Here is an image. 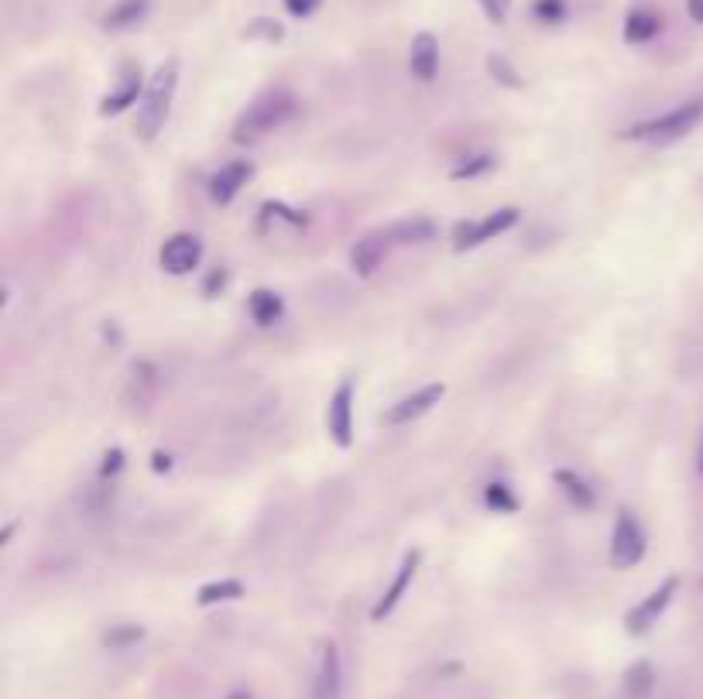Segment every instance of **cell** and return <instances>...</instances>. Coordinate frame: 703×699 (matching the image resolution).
<instances>
[{
  "mask_svg": "<svg viewBox=\"0 0 703 699\" xmlns=\"http://www.w3.org/2000/svg\"><path fill=\"white\" fill-rule=\"evenodd\" d=\"M295 110H299V100H295V93H289V90H268V93H261L258 100H254L251 107H247L244 114L237 117L234 141L237 144H254V141H261V138H268L271 131H282V127L295 117Z\"/></svg>",
  "mask_w": 703,
  "mask_h": 699,
  "instance_id": "1",
  "label": "cell"
},
{
  "mask_svg": "<svg viewBox=\"0 0 703 699\" xmlns=\"http://www.w3.org/2000/svg\"><path fill=\"white\" fill-rule=\"evenodd\" d=\"M175 86H179V62L169 59L155 76H151L148 90H145V96H141V107H138V138L141 141H155V134L165 127L169 110H172Z\"/></svg>",
  "mask_w": 703,
  "mask_h": 699,
  "instance_id": "2",
  "label": "cell"
},
{
  "mask_svg": "<svg viewBox=\"0 0 703 699\" xmlns=\"http://www.w3.org/2000/svg\"><path fill=\"white\" fill-rule=\"evenodd\" d=\"M703 120V100H690V103H679L669 114L662 117H652L645 124H635L625 138H635V141H652V144H669V141H679L693 131Z\"/></svg>",
  "mask_w": 703,
  "mask_h": 699,
  "instance_id": "3",
  "label": "cell"
},
{
  "mask_svg": "<svg viewBox=\"0 0 703 699\" xmlns=\"http://www.w3.org/2000/svg\"><path fill=\"white\" fill-rule=\"evenodd\" d=\"M645 556V532L638 525V518L628 508L618 511V521H614V535H611V566L614 569H631L638 566Z\"/></svg>",
  "mask_w": 703,
  "mask_h": 699,
  "instance_id": "4",
  "label": "cell"
},
{
  "mask_svg": "<svg viewBox=\"0 0 703 699\" xmlns=\"http://www.w3.org/2000/svg\"><path fill=\"white\" fill-rule=\"evenodd\" d=\"M518 223V210H505L498 213H487L484 220H467V223H457V230H453V247L457 251H470V247H481L487 240L501 237L505 230H511Z\"/></svg>",
  "mask_w": 703,
  "mask_h": 699,
  "instance_id": "5",
  "label": "cell"
},
{
  "mask_svg": "<svg viewBox=\"0 0 703 699\" xmlns=\"http://www.w3.org/2000/svg\"><path fill=\"white\" fill-rule=\"evenodd\" d=\"M326 429H330V439L340 449H347L354 443V384L343 381L330 398V412H326Z\"/></svg>",
  "mask_w": 703,
  "mask_h": 699,
  "instance_id": "6",
  "label": "cell"
},
{
  "mask_svg": "<svg viewBox=\"0 0 703 699\" xmlns=\"http://www.w3.org/2000/svg\"><path fill=\"white\" fill-rule=\"evenodd\" d=\"M676 586H679V580H676V576H669V580H662L659 590H652L649 597H645L635 610H628V617H625L628 634H645V631H649L652 624L662 617V610L669 607V600H673Z\"/></svg>",
  "mask_w": 703,
  "mask_h": 699,
  "instance_id": "7",
  "label": "cell"
},
{
  "mask_svg": "<svg viewBox=\"0 0 703 699\" xmlns=\"http://www.w3.org/2000/svg\"><path fill=\"white\" fill-rule=\"evenodd\" d=\"M158 261H162V268L169 275H189L203 261V244H199V237H193V233H175L172 240H165Z\"/></svg>",
  "mask_w": 703,
  "mask_h": 699,
  "instance_id": "8",
  "label": "cell"
},
{
  "mask_svg": "<svg viewBox=\"0 0 703 699\" xmlns=\"http://www.w3.org/2000/svg\"><path fill=\"white\" fill-rule=\"evenodd\" d=\"M446 395L443 384H426V388H419L415 395H405L402 401H395V405L388 408L385 422L388 425H409L415 419H422L426 412H433V405H439V398Z\"/></svg>",
  "mask_w": 703,
  "mask_h": 699,
  "instance_id": "9",
  "label": "cell"
},
{
  "mask_svg": "<svg viewBox=\"0 0 703 699\" xmlns=\"http://www.w3.org/2000/svg\"><path fill=\"white\" fill-rule=\"evenodd\" d=\"M388 247H391V237H385V233H367V237H361L354 244V251H350V268L361 278H371L374 271L385 264Z\"/></svg>",
  "mask_w": 703,
  "mask_h": 699,
  "instance_id": "10",
  "label": "cell"
},
{
  "mask_svg": "<svg viewBox=\"0 0 703 699\" xmlns=\"http://www.w3.org/2000/svg\"><path fill=\"white\" fill-rule=\"evenodd\" d=\"M419 552H409V556L402 559V566H398V576L395 580H391V586L385 590V597L378 600V604H374V610H371V617L374 621H385V617L391 614V610H395L398 604H402V597H405V590H409V583L415 580V569H419Z\"/></svg>",
  "mask_w": 703,
  "mask_h": 699,
  "instance_id": "11",
  "label": "cell"
},
{
  "mask_svg": "<svg viewBox=\"0 0 703 699\" xmlns=\"http://www.w3.org/2000/svg\"><path fill=\"white\" fill-rule=\"evenodd\" d=\"M409 69H412L415 79H422V83H433L436 72H439V42H436V35H429V31H419V35L412 38Z\"/></svg>",
  "mask_w": 703,
  "mask_h": 699,
  "instance_id": "12",
  "label": "cell"
},
{
  "mask_svg": "<svg viewBox=\"0 0 703 699\" xmlns=\"http://www.w3.org/2000/svg\"><path fill=\"white\" fill-rule=\"evenodd\" d=\"M247 179H251V165H247V162H230V165H223L220 172L210 179V196H213V203H220V206L234 203L237 192L247 186Z\"/></svg>",
  "mask_w": 703,
  "mask_h": 699,
  "instance_id": "13",
  "label": "cell"
},
{
  "mask_svg": "<svg viewBox=\"0 0 703 699\" xmlns=\"http://www.w3.org/2000/svg\"><path fill=\"white\" fill-rule=\"evenodd\" d=\"M313 699H340V652H337L333 641H326L323 655H319Z\"/></svg>",
  "mask_w": 703,
  "mask_h": 699,
  "instance_id": "14",
  "label": "cell"
},
{
  "mask_svg": "<svg viewBox=\"0 0 703 699\" xmlns=\"http://www.w3.org/2000/svg\"><path fill=\"white\" fill-rule=\"evenodd\" d=\"M141 96V69H124V76H121V86H117L114 93H107L103 96V103H100V114L103 117H114V114H124L131 103H141L138 100Z\"/></svg>",
  "mask_w": 703,
  "mask_h": 699,
  "instance_id": "15",
  "label": "cell"
},
{
  "mask_svg": "<svg viewBox=\"0 0 703 699\" xmlns=\"http://www.w3.org/2000/svg\"><path fill=\"white\" fill-rule=\"evenodd\" d=\"M659 31H662V18L655 11H649V7H635V11L625 18V42L628 45L652 42Z\"/></svg>",
  "mask_w": 703,
  "mask_h": 699,
  "instance_id": "16",
  "label": "cell"
},
{
  "mask_svg": "<svg viewBox=\"0 0 703 699\" xmlns=\"http://www.w3.org/2000/svg\"><path fill=\"white\" fill-rule=\"evenodd\" d=\"M158 395V371L151 364H134L131 384H127V401L134 408H148Z\"/></svg>",
  "mask_w": 703,
  "mask_h": 699,
  "instance_id": "17",
  "label": "cell"
},
{
  "mask_svg": "<svg viewBox=\"0 0 703 699\" xmlns=\"http://www.w3.org/2000/svg\"><path fill=\"white\" fill-rule=\"evenodd\" d=\"M151 0H117L114 7H110L107 14H103V28L107 31H127L134 28V24L145 21Z\"/></svg>",
  "mask_w": 703,
  "mask_h": 699,
  "instance_id": "18",
  "label": "cell"
},
{
  "mask_svg": "<svg viewBox=\"0 0 703 699\" xmlns=\"http://www.w3.org/2000/svg\"><path fill=\"white\" fill-rule=\"evenodd\" d=\"M247 312H251V319L258 326H275L278 319H282V299H278L275 292H268V288H258V292L247 299Z\"/></svg>",
  "mask_w": 703,
  "mask_h": 699,
  "instance_id": "19",
  "label": "cell"
},
{
  "mask_svg": "<svg viewBox=\"0 0 703 699\" xmlns=\"http://www.w3.org/2000/svg\"><path fill=\"white\" fill-rule=\"evenodd\" d=\"M556 484L577 508H594V490H590L587 480L577 477L573 470H556Z\"/></svg>",
  "mask_w": 703,
  "mask_h": 699,
  "instance_id": "20",
  "label": "cell"
},
{
  "mask_svg": "<svg viewBox=\"0 0 703 699\" xmlns=\"http://www.w3.org/2000/svg\"><path fill=\"white\" fill-rule=\"evenodd\" d=\"M652 682H655V676H652V665L649 662H635L628 669V676H625V693L631 696V699H645L652 693Z\"/></svg>",
  "mask_w": 703,
  "mask_h": 699,
  "instance_id": "21",
  "label": "cell"
},
{
  "mask_svg": "<svg viewBox=\"0 0 703 699\" xmlns=\"http://www.w3.org/2000/svg\"><path fill=\"white\" fill-rule=\"evenodd\" d=\"M237 597H244V586L237 580H220V583H206L196 600L203 607H210V604H223V600H237Z\"/></svg>",
  "mask_w": 703,
  "mask_h": 699,
  "instance_id": "22",
  "label": "cell"
},
{
  "mask_svg": "<svg viewBox=\"0 0 703 699\" xmlns=\"http://www.w3.org/2000/svg\"><path fill=\"white\" fill-rule=\"evenodd\" d=\"M433 230L436 227L429 220H405L391 230V240H398V244H422V240L433 237Z\"/></svg>",
  "mask_w": 703,
  "mask_h": 699,
  "instance_id": "23",
  "label": "cell"
},
{
  "mask_svg": "<svg viewBox=\"0 0 703 699\" xmlns=\"http://www.w3.org/2000/svg\"><path fill=\"white\" fill-rule=\"evenodd\" d=\"M487 72H491V76L498 79L501 86H511V90H518V86H522V76H518L515 66H511L505 55H491V59H487Z\"/></svg>",
  "mask_w": 703,
  "mask_h": 699,
  "instance_id": "24",
  "label": "cell"
},
{
  "mask_svg": "<svg viewBox=\"0 0 703 699\" xmlns=\"http://www.w3.org/2000/svg\"><path fill=\"white\" fill-rule=\"evenodd\" d=\"M494 168V155H474L470 162H463L457 165L450 172V179L453 182H463V179H477V175H484V172H491Z\"/></svg>",
  "mask_w": 703,
  "mask_h": 699,
  "instance_id": "25",
  "label": "cell"
},
{
  "mask_svg": "<svg viewBox=\"0 0 703 699\" xmlns=\"http://www.w3.org/2000/svg\"><path fill=\"white\" fill-rule=\"evenodd\" d=\"M484 501H487V508H494V511H515V494L508 490V484H491L487 487V494H484Z\"/></svg>",
  "mask_w": 703,
  "mask_h": 699,
  "instance_id": "26",
  "label": "cell"
},
{
  "mask_svg": "<svg viewBox=\"0 0 703 699\" xmlns=\"http://www.w3.org/2000/svg\"><path fill=\"white\" fill-rule=\"evenodd\" d=\"M532 14L546 24H556L566 18V0H535L532 4Z\"/></svg>",
  "mask_w": 703,
  "mask_h": 699,
  "instance_id": "27",
  "label": "cell"
},
{
  "mask_svg": "<svg viewBox=\"0 0 703 699\" xmlns=\"http://www.w3.org/2000/svg\"><path fill=\"white\" fill-rule=\"evenodd\" d=\"M282 24H275V21H268V18H258L247 28V38H268V42H282Z\"/></svg>",
  "mask_w": 703,
  "mask_h": 699,
  "instance_id": "28",
  "label": "cell"
},
{
  "mask_svg": "<svg viewBox=\"0 0 703 699\" xmlns=\"http://www.w3.org/2000/svg\"><path fill=\"white\" fill-rule=\"evenodd\" d=\"M477 4H481L484 18L494 21V24H505L508 11H511V0H477Z\"/></svg>",
  "mask_w": 703,
  "mask_h": 699,
  "instance_id": "29",
  "label": "cell"
},
{
  "mask_svg": "<svg viewBox=\"0 0 703 699\" xmlns=\"http://www.w3.org/2000/svg\"><path fill=\"white\" fill-rule=\"evenodd\" d=\"M121 466H124V453H121V449H110V453L103 456V466H100V480H103V484H107V480L114 477Z\"/></svg>",
  "mask_w": 703,
  "mask_h": 699,
  "instance_id": "30",
  "label": "cell"
},
{
  "mask_svg": "<svg viewBox=\"0 0 703 699\" xmlns=\"http://www.w3.org/2000/svg\"><path fill=\"white\" fill-rule=\"evenodd\" d=\"M319 7V0H285V11L292 14V18H309Z\"/></svg>",
  "mask_w": 703,
  "mask_h": 699,
  "instance_id": "31",
  "label": "cell"
},
{
  "mask_svg": "<svg viewBox=\"0 0 703 699\" xmlns=\"http://www.w3.org/2000/svg\"><path fill=\"white\" fill-rule=\"evenodd\" d=\"M141 638V628H124V631H110L107 645H131V641Z\"/></svg>",
  "mask_w": 703,
  "mask_h": 699,
  "instance_id": "32",
  "label": "cell"
},
{
  "mask_svg": "<svg viewBox=\"0 0 703 699\" xmlns=\"http://www.w3.org/2000/svg\"><path fill=\"white\" fill-rule=\"evenodd\" d=\"M686 14L697 24H703V0H686Z\"/></svg>",
  "mask_w": 703,
  "mask_h": 699,
  "instance_id": "33",
  "label": "cell"
},
{
  "mask_svg": "<svg viewBox=\"0 0 703 699\" xmlns=\"http://www.w3.org/2000/svg\"><path fill=\"white\" fill-rule=\"evenodd\" d=\"M169 456H162V453H155V470H169Z\"/></svg>",
  "mask_w": 703,
  "mask_h": 699,
  "instance_id": "34",
  "label": "cell"
},
{
  "mask_svg": "<svg viewBox=\"0 0 703 699\" xmlns=\"http://www.w3.org/2000/svg\"><path fill=\"white\" fill-rule=\"evenodd\" d=\"M227 699H254V696L247 693V689H234V693H230Z\"/></svg>",
  "mask_w": 703,
  "mask_h": 699,
  "instance_id": "35",
  "label": "cell"
},
{
  "mask_svg": "<svg viewBox=\"0 0 703 699\" xmlns=\"http://www.w3.org/2000/svg\"><path fill=\"white\" fill-rule=\"evenodd\" d=\"M700 473H703V446H700Z\"/></svg>",
  "mask_w": 703,
  "mask_h": 699,
  "instance_id": "36",
  "label": "cell"
}]
</instances>
